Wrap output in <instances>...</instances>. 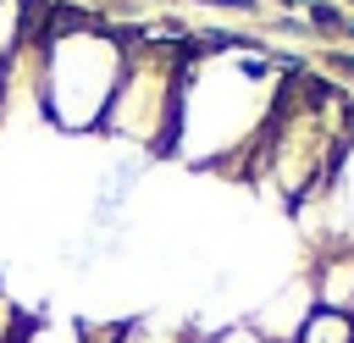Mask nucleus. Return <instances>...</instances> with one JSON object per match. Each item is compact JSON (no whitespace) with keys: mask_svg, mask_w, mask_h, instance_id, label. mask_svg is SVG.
<instances>
[{"mask_svg":"<svg viewBox=\"0 0 354 343\" xmlns=\"http://www.w3.org/2000/svg\"><path fill=\"white\" fill-rule=\"evenodd\" d=\"M199 44L183 50V89H177V116L166 155H183L188 166H249L260 149L288 83L277 72V55L254 39L232 33H194Z\"/></svg>","mask_w":354,"mask_h":343,"instance_id":"f257e3e1","label":"nucleus"},{"mask_svg":"<svg viewBox=\"0 0 354 343\" xmlns=\"http://www.w3.org/2000/svg\"><path fill=\"white\" fill-rule=\"evenodd\" d=\"M127 44L111 28L83 22V11L50 6L44 22V61H39V100L44 122L61 133H94L111 111V94L122 83Z\"/></svg>","mask_w":354,"mask_h":343,"instance_id":"f03ea898","label":"nucleus"},{"mask_svg":"<svg viewBox=\"0 0 354 343\" xmlns=\"http://www.w3.org/2000/svg\"><path fill=\"white\" fill-rule=\"evenodd\" d=\"M177 89H183V50L171 39H133L122 83L111 94V111H105L100 133L166 149L171 116H177Z\"/></svg>","mask_w":354,"mask_h":343,"instance_id":"7ed1b4c3","label":"nucleus"},{"mask_svg":"<svg viewBox=\"0 0 354 343\" xmlns=\"http://www.w3.org/2000/svg\"><path fill=\"white\" fill-rule=\"evenodd\" d=\"M293 210H299V232L321 254H354V138H343L326 183L304 194Z\"/></svg>","mask_w":354,"mask_h":343,"instance_id":"20e7f679","label":"nucleus"},{"mask_svg":"<svg viewBox=\"0 0 354 343\" xmlns=\"http://www.w3.org/2000/svg\"><path fill=\"white\" fill-rule=\"evenodd\" d=\"M315 310H321V304H315V282H310V277H293V282L277 288L266 304H254L249 332H254L260 343H299V332L310 326Z\"/></svg>","mask_w":354,"mask_h":343,"instance_id":"39448f33","label":"nucleus"},{"mask_svg":"<svg viewBox=\"0 0 354 343\" xmlns=\"http://www.w3.org/2000/svg\"><path fill=\"white\" fill-rule=\"evenodd\" d=\"M111 343H199L188 321H166V315H144L133 326H116Z\"/></svg>","mask_w":354,"mask_h":343,"instance_id":"423d86ee","label":"nucleus"},{"mask_svg":"<svg viewBox=\"0 0 354 343\" xmlns=\"http://www.w3.org/2000/svg\"><path fill=\"white\" fill-rule=\"evenodd\" d=\"M17 343H94V332H88L83 321L39 315V321H28V326H22V337H17Z\"/></svg>","mask_w":354,"mask_h":343,"instance_id":"0eeeda50","label":"nucleus"},{"mask_svg":"<svg viewBox=\"0 0 354 343\" xmlns=\"http://www.w3.org/2000/svg\"><path fill=\"white\" fill-rule=\"evenodd\" d=\"M299 343H354V315H343V310H315L310 326L299 332Z\"/></svg>","mask_w":354,"mask_h":343,"instance_id":"6e6552de","label":"nucleus"},{"mask_svg":"<svg viewBox=\"0 0 354 343\" xmlns=\"http://www.w3.org/2000/svg\"><path fill=\"white\" fill-rule=\"evenodd\" d=\"M210 343H260V337H254L249 326H227V332H216Z\"/></svg>","mask_w":354,"mask_h":343,"instance_id":"1a4fd4ad","label":"nucleus"}]
</instances>
